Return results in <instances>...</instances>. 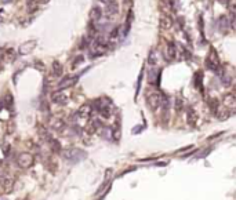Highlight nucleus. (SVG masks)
I'll return each mask as SVG.
<instances>
[{"label": "nucleus", "instance_id": "a878e982", "mask_svg": "<svg viewBox=\"0 0 236 200\" xmlns=\"http://www.w3.org/2000/svg\"><path fill=\"white\" fill-rule=\"evenodd\" d=\"M37 3H40V4H46V3H48V0H37Z\"/></svg>", "mask_w": 236, "mask_h": 200}, {"label": "nucleus", "instance_id": "4be33fe9", "mask_svg": "<svg viewBox=\"0 0 236 200\" xmlns=\"http://www.w3.org/2000/svg\"><path fill=\"white\" fill-rule=\"evenodd\" d=\"M83 62V55H79V57H76V59L72 62V66L73 68H76V66H79V65Z\"/></svg>", "mask_w": 236, "mask_h": 200}, {"label": "nucleus", "instance_id": "393cba45", "mask_svg": "<svg viewBox=\"0 0 236 200\" xmlns=\"http://www.w3.org/2000/svg\"><path fill=\"white\" fill-rule=\"evenodd\" d=\"M141 80H142V72L139 73V77H138V84H137V94H138L139 87H141Z\"/></svg>", "mask_w": 236, "mask_h": 200}, {"label": "nucleus", "instance_id": "c85d7f7f", "mask_svg": "<svg viewBox=\"0 0 236 200\" xmlns=\"http://www.w3.org/2000/svg\"><path fill=\"white\" fill-rule=\"evenodd\" d=\"M11 0H3V3H10Z\"/></svg>", "mask_w": 236, "mask_h": 200}, {"label": "nucleus", "instance_id": "6ab92c4d", "mask_svg": "<svg viewBox=\"0 0 236 200\" xmlns=\"http://www.w3.org/2000/svg\"><path fill=\"white\" fill-rule=\"evenodd\" d=\"M119 32H120V26H116L115 29H112L111 39H117V37H119Z\"/></svg>", "mask_w": 236, "mask_h": 200}, {"label": "nucleus", "instance_id": "c756f323", "mask_svg": "<svg viewBox=\"0 0 236 200\" xmlns=\"http://www.w3.org/2000/svg\"><path fill=\"white\" fill-rule=\"evenodd\" d=\"M0 164H2V161H0Z\"/></svg>", "mask_w": 236, "mask_h": 200}, {"label": "nucleus", "instance_id": "2eb2a0df", "mask_svg": "<svg viewBox=\"0 0 236 200\" xmlns=\"http://www.w3.org/2000/svg\"><path fill=\"white\" fill-rule=\"evenodd\" d=\"M53 127L55 128L57 131H64L67 126H65V123L62 122V120H54V122H53Z\"/></svg>", "mask_w": 236, "mask_h": 200}, {"label": "nucleus", "instance_id": "f257e3e1", "mask_svg": "<svg viewBox=\"0 0 236 200\" xmlns=\"http://www.w3.org/2000/svg\"><path fill=\"white\" fill-rule=\"evenodd\" d=\"M64 157L69 160L70 163H78V161L83 160L86 157V153L80 149H68L64 152Z\"/></svg>", "mask_w": 236, "mask_h": 200}, {"label": "nucleus", "instance_id": "423d86ee", "mask_svg": "<svg viewBox=\"0 0 236 200\" xmlns=\"http://www.w3.org/2000/svg\"><path fill=\"white\" fill-rule=\"evenodd\" d=\"M79 76H73V77H70V76H67V77H64L61 81H59L58 84V89L59 90H64V89H68V87L73 86V84L78 81Z\"/></svg>", "mask_w": 236, "mask_h": 200}, {"label": "nucleus", "instance_id": "9d476101", "mask_svg": "<svg viewBox=\"0 0 236 200\" xmlns=\"http://www.w3.org/2000/svg\"><path fill=\"white\" fill-rule=\"evenodd\" d=\"M228 25H230L229 22H228V18L225 17V15H222V17L218 18V29L221 32H225L228 29Z\"/></svg>", "mask_w": 236, "mask_h": 200}, {"label": "nucleus", "instance_id": "f03ea898", "mask_svg": "<svg viewBox=\"0 0 236 200\" xmlns=\"http://www.w3.org/2000/svg\"><path fill=\"white\" fill-rule=\"evenodd\" d=\"M36 46H37L36 40H28L26 43H22V44L20 46L18 53H20L21 55H28V54H31L32 51L36 48Z\"/></svg>", "mask_w": 236, "mask_h": 200}, {"label": "nucleus", "instance_id": "f8f14e48", "mask_svg": "<svg viewBox=\"0 0 236 200\" xmlns=\"http://www.w3.org/2000/svg\"><path fill=\"white\" fill-rule=\"evenodd\" d=\"M53 75L55 77H59L62 75V65L58 61H54V64H53Z\"/></svg>", "mask_w": 236, "mask_h": 200}, {"label": "nucleus", "instance_id": "a211bd4d", "mask_svg": "<svg viewBox=\"0 0 236 200\" xmlns=\"http://www.w3.org/2000/svg\"><path fill=\"white\" fill-rule=\"evenodd\" d=\"M221 79H222V84H224V86H229L230 84V77L229 76H226V75H224V72H221Z\"/></svg>", "mask_w": 236, "mask_h": 200}, {"label": "nucleus", "instance_id": "5701e85b", "mask_svg": "<svg viewBox=\"0 0 236 200\" xmlns=\"http://www.w3.org/2000/svg\"><path fill=\"white\" fill-rule=\"evenodd\" d=\"M181 109H182V100H181V98H177V100H175V111L180 112Z\"/></svg>", "mask_w": 236, "mask_h": 200}, {"label": "nucleus", "instance_id": "412c9836", "mask_svg": "<svg viewBox=\"0 0 236 200\" xmlns=\"http://www.w3.org/2000/svg\"><path fill=\"white\" fill-rule=\"evenodd\" d=\"M202 76H203L202 72H196V75H195V86L199 87V89H200V77Z\"/></svg>", "mask_w": 236, "mask_h": 200}, {"label": "nucleus", "instance_id": "0eeeda50", "mask_svg": "<svg viewBox=\"0 0 236 200\" xmlns=\"http://www.w3.org/2000/svg\"><path fill=\"white\" fill-rule=\"evenodd\" d=\"M117 11H119V6H117V3L116 2H109L108 4H106V17L108 18H112L113 15H116L117 14Z\"/></svg>", "mask_w": 236, "mask_h": 200}, {"label": "nucleus", "instance_id": "7ed1b4c3", "mask_svg": "<svg viewBox=\"0 0 236 200\" xmlns=\"http://www.w3.org/2000/svg\"><path fill=\"white\" fill-rule=\"evenodd\" d=\"M17 163H18V166L22 167V168H28V167H31L32 164H33V157H32V155H29V153H21V155L17 157Z\"/></svg>", "mask_w": 236, "mask_h": 200}, {"label": "nucleus", "instance_id": "20e7f679", "mask_svg": "<svg viewBox=\"0 0 236 200\" xmlns=\"http://www.w3.org/2000/svg\"><path fill=\"white\" fill-rule=\"evenodd\" d=\"M147 104H148V106H149L152 111H155V109H158L159 106L162 105V97H160L159 94H150V95H148Z\"/></svg>", "mask_w": 236, "mask_h": 200}, {"label": "nucleus", "instance_id": "aec40b11", "mask_svg": "<svg viewBox=\"0 0 236 200\" xmlns=\"http://www.w3.org/2000/svg\"><path fill=\"white\" fill-rule=\"evenodd\" d=\"M210 108L213 112H218V101L217 100H211L210 101Z\"/></svg>", "mask_w": 236, "mask_h": 200}, {"label": "nucleus", "instance_id": "39448f33", "mask_svg": "<svg viewBox=\"0 0 236 200\" xmlns=\"http://www.w3.org/2000/svg\"><path fill=\"white\" fill-rule=\"evenodd\" d=\"M51 101H53L54 104H57V105H65V104L68 102V95L65 94L64 91L58 90V91H55L53 95H51Z\"/></svg>", "mask_w": 236, "mask_h": 200}, {"label": "nucleus", "instance_id": "ddd939ff", "mask_svg": "<svg viewBox=\"0 0 236 200\" xmlns=\"http://www.w3.org/2000/svg\"><path fill=\"white\" fill-rule=\"evenodd\" d=\"M224 104H225V106H228L230 109L235 108V97H233V94H228L224 98Z\"/></svg>", "mask_w": 236, "mask_h": 200}, {"label": "nucleus", "instance_id": "9b49d317", "mask_svg": "<svg viewBox=\"0 0 236 200\" xmlns=\"http://www.w3.org/2000/svg\"><path fill=\"white\" fill-rule=\"evenodd\" d=\"M177 55V50H175L174 43H169L167 46V59H174Z\"/></svg>", "mask_w": 236, "mask_h": 200}, {"label": "nucleus", "instance_id": "b1692460", "mask_svg": "<svg viewBox=\"0 0 236 200\" xmlns=\"http://www.w3.org/2000/svg\"><path fill=\"white\" fill-rule=\"evenodd\" d=\"M162 26L163 28H170L171 26V20H169V21H166V18H162Z\"/></svg>", "mask_w": 236, "mask_h": 200}, {"label": "nucleus", "instance_id": "cd10ccee", "mask_svg": "<svg viewBox=\"0 0 236 200\" xmlns=\"http://www.w3.org/2000/svg\"><path fill=\"white\" fill-rule=\"evenodd\" d=\"M100 2H101V3H104V4H105V6H106V4H108L109 2H111V0H100Z\"/></svg>", "mask_w": 236, "mask_h": 200}, {"label": "nucleus", "instance_id": "1a4fd4ad", "mask_svg": "<svg viewBox=\"0 0 236 200\" xmlns=\"http://www.w3.org/2000/svg\"><path fill=\"white\" fill-rule=\"evenodd\" d=\"M102 17V9L98 6H94L91 10V20L93 21H100Z\"/></svg>", "mask_w": 236, "mask_h": 200}, {"label": "nucleus", "instance_id": "dca6fc26", "mask_svg": "<svg viewBox=\"0 0 236 200\" xmlns=\"http://www.w3.org/2000/svg\"><path fill=\"white\" fill-rule=\"evenodd\" d=\"M158 62V58H156V51H150L149 55H148V64L149 65H155Z\"/></svg>", "mask_w": 236, "mask_h": 200}, {"label": "nucleus", "instance_id": "6e6552de", "mask_svg": "<svg viewBox=\"0 0 236 200\" xmlns=\"http://www.w3.org/2000/svg\"><path fill=\"white\" fill-rule=\"evenodd\" d=\"M148 80H149V83H160V70L158 69H150L149 72H148Z\"/></svg>", "mask_w": 236, "mask_h": 200}, {"label": "nucleus", "instance_id": "f3484780", "mask_svg": "<svg viewBox=\"0 0 236 200\" xmlns=\"http://www.w3.org/2000/svg\"><path fill=\"white\" fill-rule=\"evenodd\" d=\"M111 135H112V130L109 127H104L102 128V137L106 139H111Z\"/></svg>", "mask_w": 236, "mask_h": 200}, {"label": "nucleus", "instance_id": "4468645a", "mask_svg": "<svg viewBox=\"0 0 236 200\" xmlns=\"http://www.w3.org/2000/svg\"><path fill=\"white\" fill-rule=\"evenodd\" d=\"M188 123L191 126H195V123H196V119H197V116H196V113H195V111L193 109H188Z\"/></svg>", "mask_w": 236, "mask_h": 200}, {"label": "nucleus", "instance_id": "bb28decb", "mask_svg": "<svg viewBox=\"0 0 236 200\" xmlns=\"http://www.w3.org/2000/svg\"><path fill=\"white\" fill-rule=\"evenodd\" d=\"M218 2L221 4H228V3H229V0H218Z\"/></svg>", "mask_w": 236, "mask_h": 200}]
</instances>
